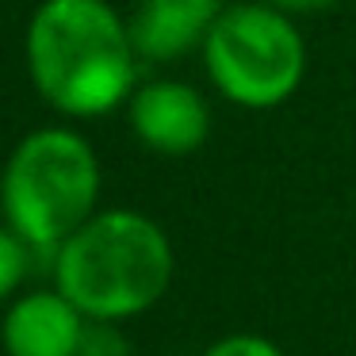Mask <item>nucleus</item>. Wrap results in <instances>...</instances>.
<instances>
[{
  "instance_id": "obj_1",
  "label": "nucleus",
  "mask_w": 356,
  "mask_h": 356,
  "mask_svg": "<svg viewBox=\"0 0 356 356\" xmlns=\"http://www.w3.org/2000/svg\"><path fill=\"white\" fill-rule=\"evenodd\" d=\"M131 19L108 0H42L27 24V70L50 108L73 119L111 115L138 88Z\"/></svg>"
},
{
  "instance_id": "obj_2",
  "label": "nucleus",
  "mask_w": 356,
  "mask_h": 356,
  "mask_svg": "<svg viewBox=\"0 0 356 356\" xmlns=\"http://www.w3.org/2000/svg\"><path fill=\"white\" fill-rule=\"evenodd\" d=\"M54 287L92 322H131L169 295L177 253L161 222L131 207L96 211L50 257Z\"/></svg>"
},
{
  "instance_id": "obj_3",
  "label": "nucleus",
  "mask_w": 356,
  "mask_h": 356,
  "mask_svg": "<svg viewBox=\"0 0 356 356\" xmlns=\"http://www.w3.org/2000/svg\"><path fill=\"white\" fill-rule=\"evenodd\" d=\"M100 157L70 127H42L12 149L0 180V203L8 226L35 249L50 253L96 215L100 203Z\"/></svg>"
},
{
  "instance_id": "obj_4",
  "label": "nucleus",
  "mask_w": 356,
  "mask_h": 356,
  "mask_svg": "<svg viewBox=\"0 0 356 356\" xmlns=\"http://www.w3.org/2000/svg\"><path fill=\"white\" fill-rule=\"evenodd\" d=\"M211 88L241 111L284 108L307 81V39L299 19L268 0L222 4L200 47Z\"/></svg>"
},
{
  "instance_id": "obj_5",
  "label": "nucleus",
  "mask_w": 356,
  "mask_h": 356,
  "mask_svg": "<svg viewBox=\"0 0 356 356\" xmlns=\"http://www.w3.org/2000/svg\"><path fill=\"white\" fill-rule=\"evenodd\" d=\"M127 123L146 149L161 157H188L211 138V104L188 81L154 77L131 92Z\"/></svg>"
},
{
  "instance_id": "obj_6",
  "label": "nucleus",
  "mask_w": 356,
  "mask_h": 356,
  "mask_svg": "<svg viewBox=\"0 0 356 356\" xmlns=\"http://www.w3.org/2000/svg\"><path fill=\"white\" fill-rule=\"evenodd\" d=\"M88 318L58 287L16 295L0 318L4 356H77Z\"/></svg>"
},
{
  "instance_id": "obj_7",
  "label": "nucleus",
  "mask_w": 356,
  "mask_h": 356,
  "mask_svg": "<svg viewBox=\"0 0 356 356\" xmlns=\"http://www.w3.org/2000/svg\"><path fill=\"white\" fill-rule=\"evenodd\" d=\"M222 0H138L131 16V39L142 62H180L200 54Z\"/></svg>"
},
{
  "instance_id": "obj_8",
  "label": "nucleus",
  "mask_w": 356,
  "mask_h": 356,
  "mask_svg": "<svg viewBox=\"0 0 356 356\" xmlns=\"http://www.w3.org/2000/svg\"><path fill=\"white\" fill-rule=\"evenodd\" d=\"M31 253L35 249L19 238L12 226H0V302H12L19 284L31 272Z\"/></svg>"
},
{
  "instance_id": "obj_9",
  "label": "nucleus",
  "mask_w": 356,
  "mask_h": 356,
  "mask_svg": "<svg viewBox=\"0 0 356 356\" xmlns=\"http://www.w3.org/2000/svg\"><path fill=\"white\" fill-rule=\"evenodd\" d=\"M77 356H134V345L119 330V322H92L88 318L85 333H81V345H77Z\"/></svg>"
},
{
  "instance_id": "obj_10",
  "label": "nucleus",
  "mask_w": 356,
  "mask_h": 356,
  "mask_svg": "<svg viewBox=\"0 0 356 356\" xmlns=\"http://www.w3.org/2000/svg\"><path fill=\"white\" fill-rule=\"evenodd\" d=\"M200 356H287V353L264 333H226V337L211 341Z\"/></svg>"
},
{
  "instance_id": "obj_11",
  "label": "nucleus",
  "mask_w": 356,
  "mask_h": 356,
  "mask_svg": "<svg viewBox=\"0 0 356 356\" xmlns=\"http://www.w3.org/2000/svg\"><path fill=\"white\" fill-rule=\"evenodd\" d=\"M268 4L280 12H287V16H295V19H302V16H318V12L337 8L341 0H268Z\"/></svg>"
}]
</instances>
